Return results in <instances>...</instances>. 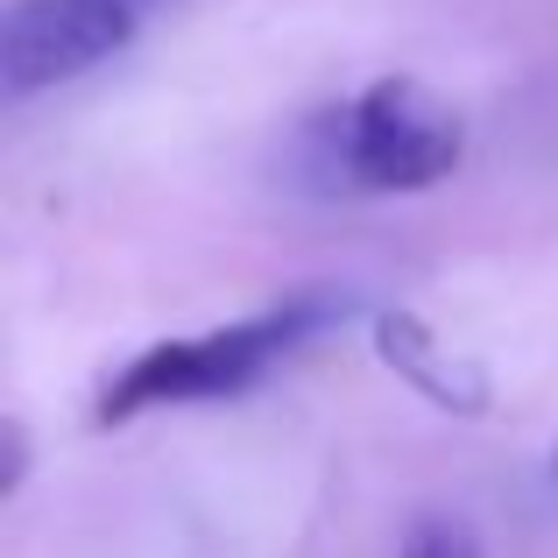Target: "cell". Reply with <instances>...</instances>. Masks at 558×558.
<instances>
[{"label": "cell", "instance_id": "277c9868", "mask_svg": "<svg viewBox=\"0 0 558 558\" xmlns=\"http://www.w3.org/2000/svg\"><path fill=\"white\" fill-rule=\"evenodd\" d=\"M375 354L396 381L424 396L432 410H452V417H488L495 403V381L474 354L446 347L417 312H375Z\"/></svg>", "mask_w": 558, "mask_h": 558}, {"label": "cell", "instance_id": "5b68a950", "mask_svg": "<svg viewBox=\"0 0 558 558\" xmlns=\"http://www.w3.org/2000/svg\"><path fill=\"white\" fill-rule=\"evenodd\" d=\"M396 558H488V551H481V537L466 531L460 517H438L432 509V517H417L403 531V551Z\"/></svg>", "mask_w": 558, "mask_h": 558}, {"label": "cell", "instance_id": "6da1fadb", "mask_svg": "<svg viewBox=\"0 0 558 558\" xmlns=\"http://www.w3.org/2000/svg\"><path fill=\"white\" fill-rule=\"evenodd\" d=\"M347 312L354 304L332 298V290H298V298L269 304L255 318L191 332V340H156L128 368H113V381L93 403V424L113 432V424H135L149 410H170V403H227V396H247L276 361H290L312 332L340 326Z\"/></svg>", "mask_w": 558, "mask_h": 558}, {"label": "cell", "instance_id": "3957f363", "mask_svg": "<svg viewBox=\"0 0 558 558\" xmlns=\"http://www.w3.org/2000/svg\"><path fill=\"white\" fill-rule=\"evenodd\" d=\"M135 0H14L0 28V78L8 99L50 93L85 71L113 64L135 43Z\"/></svg>", "mask_w": 558, "mask_h": 558}, {"label": "cell", "instance_id": "7a4b0ae2", "mask_svg": "<svg viewBox=\"0 0 558 558\" xmlns=\"http://www.w3.org/2000/svg\"><path fill=\"white\" fill-rule=\"evenodd\" d=\"M332 135V170L347 191H375V198H410L432 191L460 170L466 156V121L452 99H438L424 78L389 71L340 113H326Z\"/></svg>", "mask_w": 558, "mask_h": 558}, {"label": "cell", "instance_id": "52a82bcc", "mask_svg": "<svg viewBox=\"0 0 558 558\" xmlns=\"http://www.w3.org/2000/svg\"><path fill=\"white\" fill-rule=\"evenodd\" d=\"M551 481H558V446H551Z\"/></svg>", "mask_w": 558, "mask_h": 558}, {"label": "cell", "instance_id": "8992f818", "mask_svg": "<svg viewBox=\"0 0 558 558\" xmlns=\"http://www.w3.org/2000/svg\"><path fill=\"white\" fill-rule=\"evenodd\" d=\"M8 466H0V495H22V481H28V432H22V417H8Z\"/></svg>", "mask_w": 558, "mask_h": 558}]
</instances>
